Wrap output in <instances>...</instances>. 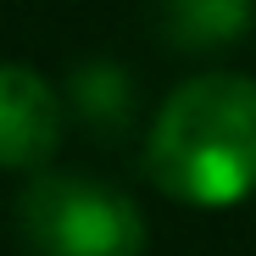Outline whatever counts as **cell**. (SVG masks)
Returning a JSON list of instances; mask_svg holds the SVG:
<instances>
[{
  "label": "cell",
  "instance_id": "obj_1",
  "mask_svg": "<svg viewBox=\"0 0 256 256\" xmlns=\"http://www.w3.org/2000/svg\"><path fill=\"white\" fill-rule=\"evenodd\" d=\"M145 173L162 195L223 212L256 195V84L200 72L162 100L145 145Z\"/></svg>",
  "mask_w": 256,
  "mask_h": 256
},
{
  "label": "cell",
  "instance_id": "obj_2",
  "mask_svg": "<svg viewBox=\"0 0 256 256\" xmlns=\"http://www.w3.org/2000/svg\"><path fill=\"white\" fill-rule=\"evenodd\" d=\"M17 234L34 256H140L145 218L112 184L39 173L17 200Z\"/></svg>",
  "mask_w": 256,
  "mask_h": 256
},
{
  "label": "cell",
  "instance_id": "obj_3",
  "mask_svg": "<svg viewBox=\"0 0 256 256\" xmlns=\"http://www.w3.org/2000/svg\"><path fill=\"white\" fill-rule=\"evenodd\" d=\"M62 145V100L28 62H0V167L39 173Z\"/></svg>",
  "mask_w": 256,
  "mask_h": 256
},
{
  "label": "cell",
  "instance_id": "obj_4",
  "mask_svg": "<svg viewBox=\"0 0 256 256\" xmlns=\"http://www.w3.org/2000/svg\"><path fill=\"white\" fill-rule=\"evenodd\" d=\"M256 22V0H162V34L178 50H223Z\"/></svg>",
  "mask_w": 256,
  "mask_h": 256
},
{
  "label": "cell",
  "instance_id": "obj_5",
  "mask_svg": "<svg viewBox=\"0 0 256 256\" xmlns=\"http://www.w3.org/2000/svg\"><path fill=\"white\" fill-rule=\"evenodd\" d=\"M72 112L95 128V134H117V128L134 117V84L117 62H84L72 72Z\"/></svg>",
  "mask_w": 256,
  "mask_h": 256
}]
</instances>
